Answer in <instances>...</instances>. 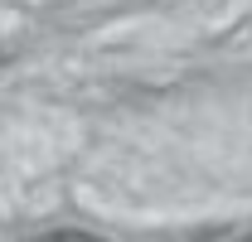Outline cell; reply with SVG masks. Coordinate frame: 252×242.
Wrapping results in <instances>:
<instances>
[{
  "instance_id": "6da1fadb",
  "label": "cell",
  "mask_w": 252,
  "mask_h": 242,
  "mask_svg": "<svg viewBox=\"0 0 252 242\" xmlns=\"http://www.w3.org/2000/svg\"><path fill=\"white\" fill-rule=\"evenodd\" d=\"M34 242H102V238L78 233V228H59V233H44V238H34Z\"/></svg>"
}]
</instances>
